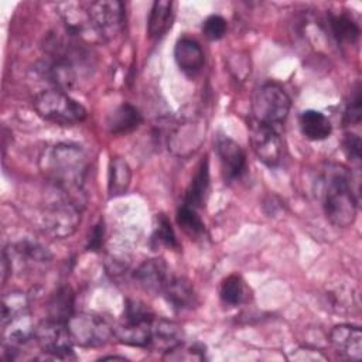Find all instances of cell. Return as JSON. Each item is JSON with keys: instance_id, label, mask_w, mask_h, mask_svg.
I'll return each mask as SVG.
<instances>
[{"instance_id": "obj_11", "label": "cell", "mask_w": 362, "mask_h": 362, "mask_svg": "<svg viewBox=\"0 0 362 362\" xmlns=\"http://www.w3.org/2000/svg\"><path fill=\"white\" fill-rule=\"evenodd\" d=\"M215 146L225 181L232 182L239 180L246 171L245 150L228 136H218Z\"/></svg>"}, {"instance_id": "obj_12", "label": "cell", "mask_w": 362, "mask_h": 362, "mask_svg": "<svg viewBox=\"0 0 362 362\" xmlns=\"http://www.w3.org/2000/svg\"><path fill=\"white\" fill-rule=\"evenodd\" d=\"M134 281L140 288L147 293L158 294L163 293L168 280L171 279L168 266L163 259L154 257L144 260L133 274Z\"/></svg>"}, {"instance_id": "obj_28", "label": "cell", "mask_w": 362, "mask_h": 362, "mask_svg": "<svg viewBox=\"0 0 362 362\" xmlns=\"http://www.w3.org/2000/svg\"><path fill=\"white\" fill-rule=\"evenodd\" d=\"M177 223L191 238H199L205 230V225L197 214V209L184 204L177 209Z\"/></svg>"}, {"instance_id": "obj_5", "label": "cell", "mask_w": 362, "mask_h": 362, "mask_svg": "<svg viewBox=\"0 0 362 362\" xmlns=\"http://www.w3.org/2000/svg\"><path fill=\"white\" fill-rule=\"evenodd\" d=\"M82 204L58 192V197L45 204L41 211L42 230L55 239H65L74 235L82 218Z\"/></svg>"}, {"instance_id": "obj_32", "label": "cell", "mask_w": 362, "mask_h": 362, "mask_svg": "<svg viewBox=\"0 0 362 362\" xmlns=\"http://www.w3.org/2000/svg\"><path fill=\"white\" fill-rule=\"evenodd\" d=\"M103 235H105V226H103V221H99L95 228L92 229L90 235H89V240L86 245L88 250H99L102 247L103 243Z\"/></svg>"}, {"instance_id": "obj_23", "label": "cell", "mask_w": 362, "mask_h": 362, "mask_svg": "<svg viewBox=\"0 0 362 362\" xmlns=\"http://www.w3.org/2000/svg\"><path fill=\"white\" fill-rule=\"evenodd\" d=\"M132 182V170L127 161L122 157H115L110 160L109 177H107V191L109 197H120L127 192Z\"/></svg>"}, {"instance_id": "obj_26", "label": "cell", "mask_w": 362, "mask_h": 362, "mask_svg": "<svg viewBox=\"0 0 362 362\" xmlns=\"http://www.w3.org/2000/svg\"><path fill=\"white\" fill-rule=\"evenodd\" d=\"M163 359L165 361H185V362H201L206 359V346L201 342L185 344L184 341L173 349L164 352Z\"/></svg>"}, {"instance_id": "obj_15", "label": "cell", "mask_w": 362, "mask_h": 362, "mask_svg": "<svg viewBox=\"0 0 362 362\" xmlns=\"http://www.w3.org/2000/svg\"><path fill=\"white\" fill-rule=\"evenodd\" d=\"M174 59L178 68L187 76L194 78L201 72L205 62V55L201 45L195 40L182 37L174 47Z\"/></svg>"}, {"instance_id": "obj_10", "label": "cell", "mask_w": 362, "mask_h": 362, "mask_svg": "<svg viewBox=\"0 0 362 362\" xmlns=\"http://www.w3.org/2000/svg\"><path fill=\"white\" fill-rule=\"evenodd\" d=\"M250 146L257 160L264 165L273 168L280 164L283 157V140L277 129L252 122Z\"/></svg>"}, {"instance_id": "obj_4", "label": "cell", "mask_w": 362, "mask_h": 362, "mask_svg": "<svg viewBox=\"0 0 362 362\" xmlns=\"http://www.w3.org/2000/svg\"><path fill=\"white\" fill-rule=\"evenodd\" d=\"M33 105L38 116L59 126H74L86 119V109L68 92L59 89L40 92Z\"/></svg>"}, {"instance_id": "obj_22", "label": "cell", "mask_w": 362, "mask_h": 362, "mask_svg": "<svg viewBox=\"0 0 362 362\" xmlns=\"http://www.w3.org/2000/svg\"><path fill=\"white\" fill-rule=\"evenodd\" d=\"M328 28H329L331 35L339 45L355 44L361 34L359 25L345 13L329 14L328 16Z\"/></svg>"}, {"instance_id": "obj_19", "label": "cell", "mask_w": 362, "mask_h": 362, "mask_svg": "<svg viewBox=\"0 0 362 362\" xmlns=\"http://www.w3.org/2000/svg\"><path fill=\"white\" fill-rule=\"evenodd\" d=\"M298 124L303 136L313 141L325 140L332 132V124L329 119L324 113L314 109H307L301 112L298 117Z\"/></svg>"}, {"instance_id": "obj_18", "label": "cell", "mask_w": 362, "mask_h": 362, "mask_svg": "<svg viewBox=\"0 0 362 362\" xmlns=\"http://www.w3.org/2000/svg\"><path fill=\"white\" fill-rule=\"evenodd\" d=\"M174 20V3L157 0L153 3L147 20V34L150 40L163 38L171 28Z\"/></svg>"}, {"instance_id": "obj_8", "label": "cell", "mask_w": 362, "mask_h": 362, "mask_svg": "<svg viewBox=\"0 0 362 362\" xmlns=\"http://www.w3.org/2000/svg\"><path fill=\"white\" fill-rule=\"evenodd\" d=\"M89 20L95 35L109 41L115 38L124 24V6L117 0H99L86 3Z\"/></svg>"}, {"instance_id": "obj_30", "label": "cell", "mask_w": 362, "mask_h": 362, "mask_svg": "<svg viewBox=\"0 0 362 362\" xmlns=\"http://www.w3.org/2000/svg\"><path fill=\"white\" fill-rule=\"evenodd\" d=\"M226 30H228L226 20L218 14H212L206 17L205 21L202 23V34L205 35V38L211 41H218L223 38L226 34Z\"/></svg>"}, {"instance_id": "obj_20", "label": "cell", "mask_w": 362, "mask_h": 362, "mask_svg": "<svg viewBox=\"0 0 362 362\" xmlns=\"http://www.w3.org/2000/svg\"><path fill=\"white\" fill-rule=\"evenodd\" d=\"M208 188H209V163H208V157H204L185 191L184 205L191 206L194 209L204 206Z\"/></svg>"}, {"instance_id": "obj_2", "label": "cell", "mask_w": 362, "mask_h": 362, "mask_svg": "<svg viewBox=\"0 0 362 362\" xmlns=\"http://www.w3.org/2000/svg\"><path fill=\"white\" fill-rule=\"evenodd\" d=\"M318 195L327 219L346 228L355 222L358 211V192L354 189L351 171L341 164H327L318 181Z\"/></svg>"}, {"instance_id": "obj_9", "label": "cell", "mask_w": 362, "mask_h": 362, "mask_svg": "<svg viewBox=\"0 0 362 362\" xmlns=\"http://www.w3.org/2000/svg\"><path fill=\"white\" fill-rule=\"evenodd\" d=\"M34 339L38 342L42 359H75L72 341L69 339L66 325L48 320L35 327Z\"/></svg>"}, {"instance_id": "obj_7", "label": "cell", "mask_w": 362, "mask_h": 362, "mask_svg": "<svg viewBox=\"0 0 362 362\" xmlns=\"http://www.w3.org/2000/svg\"><path fill=\"white\" fill-rule=\"evenodd\" d=\"M65 325L72 344L82 348L102 346L115 337L113 325L93 313L72 314Z\"/></svg>"}, {"instance_id": "obj_21", "label": "cell", "mask_w": 362, "mask_h": 362, "mask_svg": "<svg viewBox=\"0 0 362 362\" xmlns=\"http://www.w3.org/2000/svg\"><path fill=\"white\" fill-rule=\"evenodd\" d=\"M143 122L141 113L130 103L120 105L107 119V129L112 134H127L136 130Z\"/></svg>"}, {"instance_id": "obj_16", "label": "cell", "mask_w": 362, "mask_h": 362, "mask_svg": "<svg viewBox=\"0 0 362 362\" xmlns=\"http://www.w3.org/2000/svg\"><path fill=\"white\" fill-rule=\"evenodd\" d=\"M161 294L174 311L191 310L198 304L195 288L185 277H171Z\"/></svg>"}, {"instance_id": "obj_13", "label": "cell", "mask_w": 362, "mask_h": 362, "mask_svg": "<svg viewBox=\"0 0 362 362\" xmlns=\"http://www.w3.org/2000/svg\"><path fill=\"white\" fill-rule=\"evenodd\" d=\"M329 342L341 356L359 361L362 358V332L358 325L339 324L329 331Z\"/></svg>"}, {"instance_id": "obj_27", "label": "cell", "mask_w": 362, "mask_h": 362, "mask_svg": "<svg viewBox=\"0 0 362 362\" xmlns=\"http://www.w3.org/2000/svg\"><path fill=\"white\" fill-rule=\"evenodd\" d=\"M156 221H157V223H156L153 235H151V246L154 249L160 247V246H165L168 249H178V246H180L178 240L175 238V233H174L167 216L160 214V215H157Z\"/></svg>"}, {"instance_id": "obj_6", "label": "cell", "mask_w": 362, "mask_h": 362, "mask_svg": "<svg viewBox=\"0 0 362 362\" xmlns=\"http://www.w3.org/2000/svg\"><path fill=\"white\" fill-rule=\"evenodd\" d=\"M290 107L291 99L279 83H263L252 100V122L279 130L286 122Z\"/></svg>"}, {"instance_id": "obj_14", "label": "cell", "mask_w": 362, "mask_h": 362, "mask_svg": "<svg viewBox=\"0 0 362 362\" xmlns=\"http://www.w3.org/2000/svg\"><path fill=\"white\" fill-rule=\"evenodd\" d=\"M57 8L68 34L76 37H86L90 34L96 37L89 20L86 3H59L57 4Z\"/></svg>"}, {"instance_id": "obj_1", "label": "cell", "mask_w": 362, "mask_h": 362, "mask_svg": "<svg viewBox=\"0 0 362 362\" xmlns=\"http://www.w3.org/2000/svg\"><path fill=\"white\" fill-rule=\"evenodd\" d=\"M40 168L58 192L83 205V184L89 171V158L81 146L58 143L45 148L40 157Z\"/></svg>"}, {"instance_id": "obj_29", "label": "cell", "mask_w": 362, "mask_h": 362, "mask_svg": "<svg viewBox=\"0 0 362 362\" xmlns=\"http://www.w3.org/2000/svg\"><path fill=\"white\" fill-rule=\"evenodd\" d=\"M362 117V98H361V85L356 83L355 88L351 92V98L346 102L344 116H342V123L346 127L356 126L361 123Z\"/></svg>"}, {"instance_id": "obj_33", "label": "cell", "mask_w": 362, "mask_h": 362, "mask_svg": "<svg viewBox=\"0 0 362 362\" xmlns=\"http://www.w3.org/2000/svg\"><path fill=\"white\" fill-rule=\"evenodd\" d=\"M102 359H103V361H106V359H110V361H112V359H119V361H126V358H123V356H103V358H102Z\"/></svg>"}, {"instance_id": "obj_31", "label": "cell", "mask_w": 362, "mask_h": 362, "mask_svg": "<svg viewBox=\"0 0 362 362\" xmlns=\"http://www.w3.org/2000/svg\"><path fill=\"white\" fill-rule=\"evenodd\" d=\"M344 151L346 157L355 163L361 161V137L348 132L344 137Z\"/></svg>"}, {"instance_id": "obj_3", "label": "cell", "mask_w": 362, "mask_h": 362, "mask_svg": "<svg viewBox=\"0 0 362 362\" xmlns=\"http://www.w3.org/2000/svg\"><path fill=\"white\" fill-rule=\"evenodd\" d=\"M153 311L139 300H127L120 321L113 325V335L126 345L148 348L154 321Z\"/></svg>"}, {"instance_id": "obj_17", "label": "cell", "mask_w": 362, "mask_h": 362, "mask_svg": "<svg viewBox=\"0 0 362 362\" xmlns=\"http://www.w3.org/2000/svg\"><path fill=\"white\" fill-rule=\"evenodd\" d=\"M184 341L182 328L170 320L154 318L148 348L167 352Z\"/></svg>"}, {"instance_id": "obj_25", "label": "cell", "mask_w": 362, "mask_h": 362, "mask_svg": "<svg viewBox=\"0 0 362 362\" xmlns=\"http://www.w3.org/2000/svg\"><path fill=\"white\" fill-rule=\"evenodd\" d=\"M219 296L223 304L228 305H239L247 300V287L240 276L230 274L225 277L221 283Z\"/></svg>"}, {"instance_id": "obj_24", "label": "cell", "mask_w": 362, "mask_h": 362, "mask_svg": "<svg viewBox=\"0 0 362 362\" xmlns=\"http://www.w3.org/2000/svg\"><path fill=\"white\" fill-rule=\"evenodd\" d=\"M74 293L69 287H61L48 303V320L66 324L74 314Z\"/></svg>"}]
</instances>
